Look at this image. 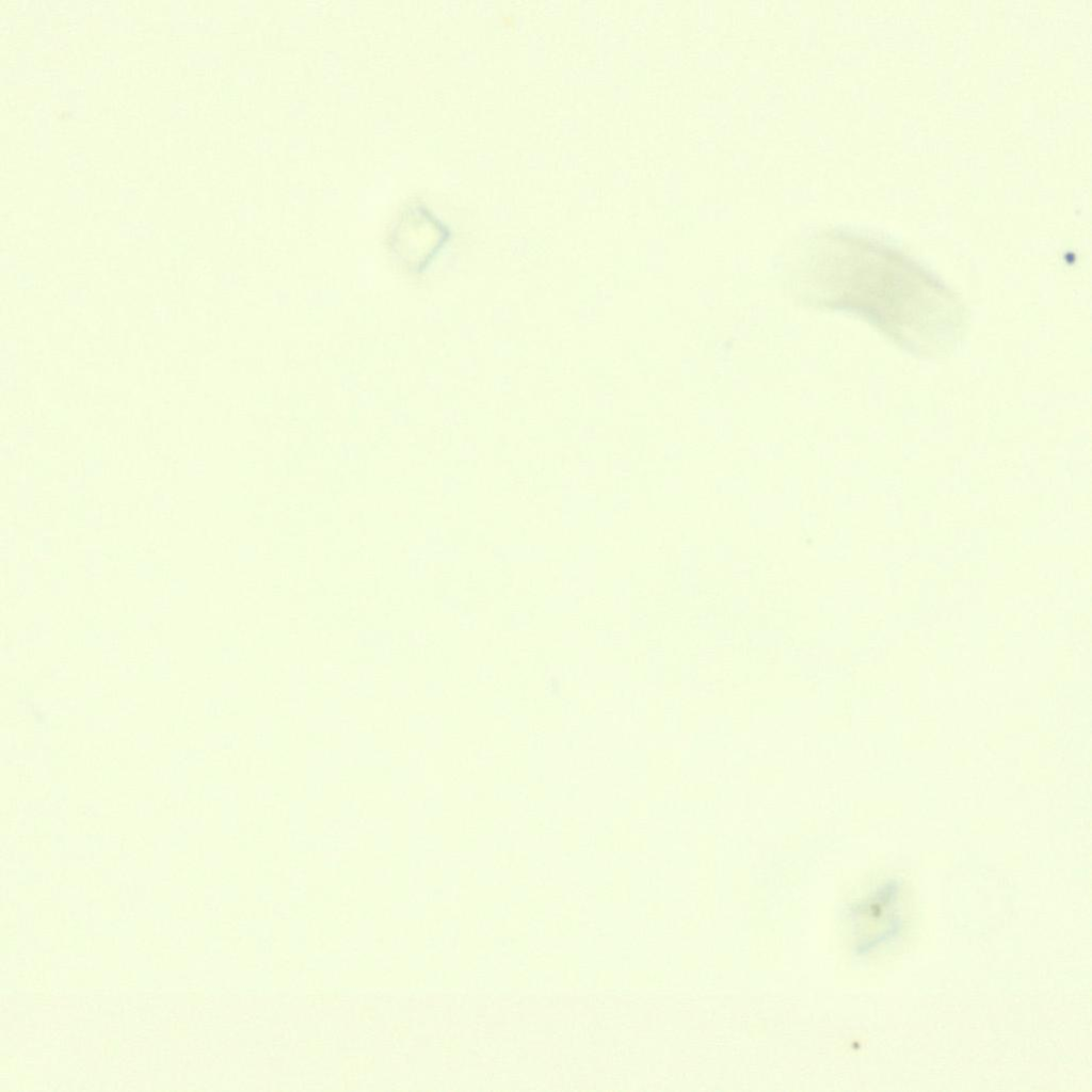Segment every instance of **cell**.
I'll use <instances>...</instances> for the list:
<instances>
[{
  "label": "cell",
  "instance_id": "1",
  "mask_svg": "<svg viewBox=\"0 0 1092 1092\" xmlns=\"http://www.w3.org/2000/svg\"><path fill=\"white\" fill-rule=\"evenodd\" d=\"M420 212H404L390 234L389 244L396 258L412 272L420 271L432 257L437 245L430 243L429 234L421 235Z\"/></svg>",
  "mask_w": 1092,
  "mask_h": 1092
}]
</instances>
